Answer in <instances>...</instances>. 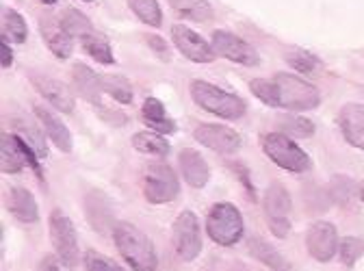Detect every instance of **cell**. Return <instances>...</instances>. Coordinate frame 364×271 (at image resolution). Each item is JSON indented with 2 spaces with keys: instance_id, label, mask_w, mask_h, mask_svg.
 Wrapping results in <instances>:
<instances>
[{
  "instance_id": "cell-13",
  "label": "cell",
  "mask_w": 364,
  "mask_h": 271,
  "mask_svg": "<svg viewBox=\"0 0 364 271\" xmlns=\"http://www.w3.org/2000/svg\"><path fill=\"white\" fill-rule=\"evenodd\" d=\"M31 80L35 85L37 92L48 100L55 109L63 111V113H72L74 111V94L70 92V87L63 85L61 80H57L55 76H48V74H39V72H33L31 74Z\"/></svg>"
},
{
  "instance_id": "cell-38",
  "label": "cell",
  "mask_w": 364,
  "mask_h": 271,
  "mask_svg": "<svg viewBox=\"0 0 364 271\" xmlns=\"http://www.w3.org/2000/svg\"><path fill=\"white\" fill-rule=\"evenodd\" d=\"M148 43H150V48L161 57V59H167L169 61V46H167V41L159 35H148Z\"/></svg>"
},
{
  "instance_id": "cell-17",
  "label": "cell",
  "mask_w": 364,
  "mask_h": 271,
  "mask_svg": "<svg viewBox=\"0 0 364 271\" xmlns=\"http://www.w3.org/2000/svg\"><path fill=\"white\" fill-rule=\"evenodd\" d=\"M72 80L76 85V92L91 105L100 102V94H102V76H98L91 68L76 63L72 68Z\"/></svg>"
},
{
  "instance_id": "cell-2",
  "label": "cell",
  "mask_w": 364,
  "mask_h": 271,
  "mask_svg": "<svg viewBox=\"0 0 364 271\" xmlns=\"http://www.w3.org/2000/svg\"><path fill=\"white\" fill-rule=\"evenodd\" d=\"M191 98L198 107L223 119H239L245 113V102L239 96L228 94L206 80L191 83Z\"/></svg>"
},
{
  "instance_id": "cell-33",
  "label": "cell",
  "mask_w": 364,
  "mask_h": 271,
  "mask_svg": "<svg viewBox=\"0 0 364 271\" xmlns=\"http://www.w3.org/2000/svg\"><path fill=\"white\" fill-rule=\"evenodd\" d=\"M250 89H252V94L264 102L267 107H280L278 105V89H276V83L273 80H267V78H254L250 83Z\"/></svg>"
},
{
  "instance_id": "cell-43",
  "label": "cell",
  "mask_w": 364,
  "mask_h": 271,
  "mask_svg": "<svg viewBox=\"0 0 364 271\" xmlns=\"http://www.w3.org/2000/svg\"><path fill=\"white\" fill-rule=\"evenodd\" d=\"M360 196H362V200H364V183H362V187H360Z\"/></svg>"
},
{
  "instance_id": "cell-34",
  "label": "cell",
  "mask_w": 364,
  "mask_h": 271,
  "mask_svg": "<svg viewBox=\"0 0 364 271\" xmlns=\"http://www.w3.org/2000/svg\"><path fill=\"white\" fill-rule=\"evenodd\" d=\"M338 252H341V260L345 267H353L358 262V258L364 254V241L355 239V237H345L338 243Z\"/></svg>"
},
{
  "instance_id": "cell-27",
  "label": "cell",
  "mask_w": 364,
  "mask_h": 271,
  "mask_svg": "<svg viewBox=\"0 0 364 271\" xmlns=\"http://www.w3.org/2000/svg\"><path fill=\"white\" fill-rule=\"evenodd\" d=\"M16 134H18V137H22V139L37 152L39 159H46V156H48V146H46L43 134L35 128L33 122L20 117V119L16 122Z\"/></svg>"
},
{
  "instance_id": "cell-42",
  "label": "cell",
  "mask_w": 364,
  "mask_h": 271,
  "mask_svg": "<svg viewBox=\"0 0 364 271\" xmlns=\"http://www.w3.org/2000/svg\"><path fill=\"white\" fill-rule=\"evenodd\" d=\"M41 3H43V5H57L59 0H41Z\"/></svg>"
},
{
  "instance_id": "cell-4",
  "label": "cell",
  "mask_w": 364,
  "mask_h": 271,
  "mask_svg": "<svg viewBox=\"0 0 364 271\" xmlns=\"http://www.w3.org/2000/svg\"><path fill=\"white\" fill-rule=\"evenodd\" d=\"M273 83L278 89V105L289 111H312L321 102L316 87L295 74L280 72L273 76Z\"/></svg>"
},
{
  "instance_id": "cell-8",
  "label": "cell",
  "mask_w": 364,
  "mask_h": 271,
  "mask_svg": "<svg viewBox=\"0 0 364 271\" xmlns=\"http://www.w3.org/2000/svg\"><path fill=\"white\" fill-rule=\"evenodd\" d=\"M173 248L182 260H196L202 252V235H200V221L191 211L180 213L173 223Z\"/></svg>"
},
{
  "instance_id": "cell-37",
  "label": "cell",
  "mask_w": 364,
  "mask_h": 271,
  "mask_svg": "<svg viewBox=\"0 0 364 271\" xmlns=\"http://www.w3.org/2000/svg\"><path fill=\"white\" fill-rule=\"evenodd\" d=\"M332 193H334V200H336V202L347 204V202L351 200V196L355 193V185L351 183L349 178H345V187H343V189H338V187L332 183Z\"/></svg>"
},
{
  "instance_id": "cell-6",
  "label": "cell",
  "mask_w": 364,
  "mask_h": 271,
  "mask_svg": "<svg viewBox=\"0 0 364 271\" xmlns=\"http://www.w3.org/2000/svg\"><path fill=\"white\" fill-rule=\"evenodd\" d=\"M50 239H53V248L59 256V262L65 269H74L80 260L76 230H74L72 219L68 215H63L61 211H53V215H50Z\"/></svg>"
},
{
  "instance_id": "cell-15",
  "label": "cell",
  "mask_w": 364,
  "mask_h": 271,
  "mask_svg": "<svg viewBox=\"0 0 364 271\" xmlns=\"http://www.w3.org/2000/svg\"><path fill=\"white\" fill-rule=\"evenodd\" d=\"M338 126L347 144L358 150H364V105L347 102L338 113Z\"/></svg>"
},
{
  "instance_id": "cell-31",
  "label": "cell",
  "mask_w": 364,
  "mask_h": 271,
  "mask_svg": "<svg viewBox=\"0 0 364 271\" xmlns=\"http://www.w3.org/2000/svg\"><path fill=\"white\" fill-rule=\"evenodd\" d=\"M80 43H82V48L87 51V55L91 59H96L98 63H105V65H113L115 63V57L111 53V46L107 43V39H102L98 33L96 35H89V37H82Z\"/></svg>"
},
{
  "instance_id": "cell-35",
  "label": "cell",
  "mask_w": 364,
  "mask_h": 271,
  "mask_svg": "<svg viewBox=\"0 0 364 271\" xmlns=\"http://www.w3.org/2000/svg\"><path fill=\"white\" fill-rule=\"evenodd\" d=\"M287 61H289L295 70L306 72V74H314L318 68H321L318 59H316L314 55L306 53V51H291V53L287 55Z\"/></svg>"
},
{
  "instance_id": "cell-40",
  "label": "cell",
  "mask_w": 364,
  "mask_h": 271,
  "mask_svg": "<svg viewBox=\"0 0 364 271\" xmlns=\"http://www.w3.org/2000/svg\"><path fill=\"white\" fill-rule=\"evenodd\" d=\"M0 55H3V61H0V65H3L5 70L11 68V63H14V53H11V48H9V43H7V41H3V46H0Z\"/></svg>"
},
{
  "instance_id": "cell-36",
  "label": "cell",
  "mask_w": 364,
  "mask_h": 271,
  "mask_svg": "<svg viewBox=\"0 0 364 271\" xmlns=\"http://www.w3.org/2000/svg\"><path fill=\"white\" fill-rule=\"evenodd\" d=\"M85 271H124L119 265L109 260L105 254H98L96 250H89L85 254Z\"/></svg>"
},
{
  "instance_id": "cell-19",
  "label": "cell",
  "mask_w": 364,
  "mask_h": 271,
  "mask_svg": "<svg viewBox=\"0 0 364 271\" xmlns=\"http://www.w3.org/2000/svg\"><path fill=\"white\" fill-rule=\"evenodd\" d=\"M26 163V154H24V144L18 134H3L0 139V167H3L5 174H18Z\"/></svg>"
},
{
  "instance_id": "cell-41",
  "label": "cell",
  "mask_w": 364,
  "mask_h": 271,
  "mask_svg": "<svg viewBox=\"0 0 364 271\" xmlns=\"http://www.w3.org/2000/svg\"><path fill=\"white\" fill-rule=\"evenodd\" d=\"M37 271H59V265L55 262L53 256H43L37 265Z\"/></svg>"
},
{
  "instance_id": "cell-5",
  "label": "cell",
  "mask_w": 364,
  "mask_h": 271,
  "mask_svg": "<svg viewBox=\"0 0 364 271\" xmlns=\"http://www.w3.org/2000/svg\"><path fill=\"white\" fill-rule=\"evenodd\" d=\"M262 150L264 154L280 165L282 169H289L293 174H301L310 167L308 154L284 132H269L262 137Z\"/></svg>"
},
{
  "instance_id": "cell-23",
  "label": "cell",
  "mask_w": 364,
  "mask_h": 271,
  "mask_svg": "<svg viewBox=\"0 0 364 271\" xmlns=\"http://www.w3.org/2000/svg\"><path fill=\"white\" fill-rule=\"evenodd\" d=\"M247 248L254 254V258H258L262 265L271 267L273 271H289L291 269L289 262L284 260V256L276 248H273V245H269L267 241H262L260 237H252L250 243H247Z\"/></svg>"
},
{
  "instance_id": "cell-7",
  "label": "cell",
  "mask_w": 364,
  "mask_h": 271,
  "mask_svg": "<svg viewBox=\"0 0 364 271\" xmlns=\"http://www.w3.org/2000/svg\"><path fill=\"white\" fill-rule=\"evenodd\" d=\"M180 193L178 178L165 163H152L144 174V196L150 204H167Z\"/></svg>"
},
{
  "instance_id": "cell-26",
  "label": "cell",
  "mask_w": 364,
  "mask_h": 271,
  "mask_svg": "<svg viewBox=\"0 0 364 271\" xmlns=\"http://www.w3.org/2000/svg\"><path fill=\"white\" fill-rule=\"evenodd\" d=\"M59 20H61V24H63V28L72 35V37H89V35H96V28H94V24H91L80 11H76V9H65V11H61L59 14Z\"/></svg>"
},
{
  "instance_id": "cell-24",
  "label": "cell",
  "mask_w": 364,
  "mask_h": 271,
  "mask_svg": "<svg viewBox=\"0 0 364 271\" xmlns=\"http://www.w3.org/2000/svg\"><path fill=\"white\" fill-rule=\"evenodd\" d=\"M169 5L176 14L193 22H208L213 18V7L208 0H169Z\"/></svg>"
},
{
  "instance_id": "cell-9",
  "label": "cell",
  "mask_w": 364,
  "mask_h": 271,
  "mask_svg": "<svg viewBox=\"0 0 364 271\" xmlns=\"http://www.w3.org/2000/svg\"><path fill=\"white\" fill-rule=\"evenodd\" d=\"M210 46H213L215 55L225 57L235 63L250 65V68L260 63V55L254 51V46H250L247 41H243L241 37L228 33V31H215L213 39H210Z\"/></svg>"
},
{
  "instance_id": "cell-18",
  "label": "cell",
  "mask_w": 364,
  "mask_h": 271,
  "mask_svg": "<svg viewBox=\"0 0 364 271\" xmlns=\"http://www.w3.org/2000/svg\"><path fill=\"white\" fill-rule=\"evenodd\" d=\"M7 208L16 219L24 221V223H35L39 219L37 202H35V198H33V193L28 189L11 187L7 191Z\"/></svg>"
},
{
  "instance_id": "cell-30",
  "label": "cell",
  "mask_w": 364,
  "mask_h": 271,
  "mask_svg": "<svg viewBox=\"0 0 364 271\" xmlns=\"http://www.w3.org/2000/svg\"><path fill=\"white\" fill-rule=\"evenodd\" d=\"M128 7L148 26L159 28L163 24V14H161V7L156 0H128Z\"/></svg>"
},
{
  "instance_id": "cell-16",
  "label": "cell",
  "mask_w": 364,
  "mask_h": 271,
  "mask_svg": "<svg viewBox=\"0 0 364 271\" xmlns=\"http://www.w3.org/2000/svg\"><path fill=\"white\" fill-rule=\"evenodd\" d=\"M178 163H180V171L185 176V180L196 187V189H202L208 178H210V169H208V163L191 148H185L180 154H178Z\"/></svg>"
},
{
  "instance_id": "cell-11",
  "label": "cell",
  "mask_w": 364,
  "mask_h": 271,
  "mask_svg": "<svg viewBox=\"0 0 364 271\" xmlns=\"http://www.w3.org/2000/svg\"><path fill=\"white\" fill-rule=\"evenodd\" d=\"M306 248L310 256L318 262H328L338 252V235L336 228L328 221H316L310 225L306 235Z\"/></svg>"
},
{
  "instance_id": "cell-44",
  "label": "cell",
  "mask_w": 364,
  "mask_h": 271,
  "mask_svg": "<svg viewBox=\"0 0 364 271\" xmlns=\"http://www.w3.org/2000/svg\"><path fill=\"white\" fill-rule=\"evenodd\" d=\"M85 3H94V0H85Z\"/></svg>"
},
{
  "instance_id": "cell-25",
  "label": "cell",
  "mask_w": 364,
  "mask_h": 271,
  "mask_svg": "<svg viewBox=\"0 0 364 271\" xmlns=\"http://www.w3.org/2000/svg\"><path fill=\"white\" fill-rule=\"evenodd\" d=\"M102 92H107L113 100L122 105L132 102V85L126 76L119 74H105L102 76Z\"/></svg>"
},
{
  "instance_id": "cell-29",
  "label": "cell",
  "mask_w": 364,
  "mask_h": 271,
  "mask_svg": "<svg viewBox=\"0 0 364 271\" xmlns=\"http://www.w3.org/2000/svg\"><path fill=\"white\" fill-rule=\"evenodd\" d=\"M3 37H5V41H11V43L26 41V22L14 9L3 11Z\"/></svg>"
},
{
  "instance_id": "cell-21",
  "label": "cell",
  "mask_w": 364,
  "mask_h": 271,
  "mask_svg": "<svg viewBox=\"0 0 364 271\" xmlns=\"http://www.w3.org/2000/svg\"><path fill=\"white\" fill-rule=\"evenodd\" d=\"M141 117H144V124L150 126L152 130H156L159 134H171L176 130L173 119L165 113V107L159 98H148L144 102Z\"/></svg>"
},
{
  "instance_id": "cell-1",
  "label": "cell",
  "mask_w": 364,
  "mask_h": 271,
  "mask_svg": "<svg viewBox=\"0 0 364 271\" xmlns=\"http://www.w3.org/2000/svg\"><path fill=\"white\" fill-rule=\"evenodd\" d=\"M115 245L122 254V258L134 269V271H156L159 258L152 241L128 221H119L113 225Z\"/></svg>"
},
{
  "instance_id": "cell-20",
  "label": "cell",
  "mask_w": 364,
  "mask_h": 271,
  "mask_svg": "<svg viewBox=\"0 0 364 271\" xmlns=\"http://www.w3.org/2000/svg\"><path fill=\"white\" fill-rule=\"evenodd\" d=\"M35 115L43 124V128H46V132H48V137L53 139V144L61 152H70L72 150V134H70L68 126L46 107H35Z\"/></svg>"
},
{
  "instance_id": "cell-10",
  "label": "cell",
  "mask_w": 364,
  "mask_h": 271,
  "mask_svg": "<svg viewBox=\"0 0 364 271\" xmlns=\"http://www.w3.org/2000/svg\"><path fill=\"white\" fill-rule=\"evenodd\" d=\"M193 137L217 154H235L241 148V134L221 124H200Z\"/></svg>"
},
{
  "instance_id": "cell-28",
  "label": "cell",
  "mask_w": 364,
  "mask_h": 271,
  "mask_svg": "<svg viewBox=\"0 0 364 271\" xmlns=\"http://www.w3.org/2000/svg\"><path fill=\"white\" fill-rule=\"evenodd\" d=\"M132 148L139 150L141 154H154V156H165L169 152L167 139L154 132H136L132 137Z\"/></svg>"
},
{
  "instance_id": "cell-39",
  "label": "cell",
  "mask_w": 364,
  "mask_h": 271,
  "mask_svg": "<svg viewBox=\"0 0 364 271\" xmlns=\"http://www.w3.org/2000/svg\"><path fill=\"white\" fill-rule=\"evenodd\" d=\"M269 230L276 235V237H287L289 230H291V223L289 219H269Z\"/></svg>"
},
{
  "instance_id": "cell-32",
  "label": "cell",
  "mask_w": 364,
  "mask_h": 271,
  "mask_svg": "<svg viewBox=\"0 0 364 271\" xmlns=\"http://www.w3.org/2000/svg\"><path fill=\"white\" fill-rule=\"evenodd\" d=\"M278 126L289 137H312L314 134V124L306 117L284 115V117H278Z\"/></svg>"
},
{
  "instance_id": "cell-3",
  "label": "cell",
  "mask_w": 364,
  "mask_h": 271,
  "mask_svg": "<svg viewBox=\"0 0 364 271\" xmlns=\"http://www.w3.org/2000/svg\"><path fill=\"white\" fill-rule=\"evenodd\" d=\"M243 215L230 202H219L210 208L206 217V233L217 245H235L243 237Z\"/></svg>"
},
{
  "instance_id": "cell-14",
  "label": "cell",
  "mask_w": 364,
  "mask_h": 271,
  "mask_svg": "<svg viewBox=\"0 0 364 271\" xmlns=\"http://www.w3.org/2000/svg\"><path fill=\"white\" fill-rule=\"evenodd\" d=\"M39 31L46 41V46L57 59H68L74 51V37L63 28L61 20H55L50 16H41L39 20Z\"/></svg>"
},
{
  "instance_id": "cell-22",
  "label": "cell",
  "mask_w": 364,
  "mask_h": 271,
  "mask_svg": "<svg viewBox=\"0 0 364 271\" xmlns=\"http://www.w3.org/2000/svg\"><path fill=\"white\" fill-rule=\"evenodd\" d=\"M264 211L269 219H287L291 211V196L282 183H271L264 193Z\"/></svg>"
},
{
  "instance_id": "cell-12",
  "label": "cell",
  "mask_w": 364,
  "mask_h": 271,
  "mask_svg": "<svg viewBox=\"0 0 364 271\" xmlns=\"http://www.w3.org/2000/svg\"><path fill=\"white\" fill-rule=\"evenodd\" d=\"M171 39L176 43V48L196 63H210L217 57L210 43H206L196 31L187 28L185 24L171 26Z\"/></svg>"
}]
</instances>
